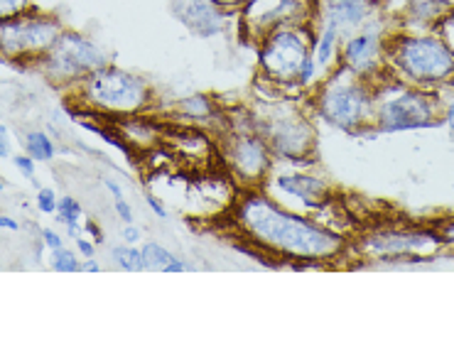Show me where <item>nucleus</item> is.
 <instances>
[{"label":"nucleus","instance_id":"1","mask_svg":"<svg viewBox=\"0 0 454 363\" xmlns=\"http://www.w3.org/2000/svg\"><path fill=\"white\" fill-rule=\"evenodd\" d=\"M236 231L258 251L295 263H332L348 248L347 236L332 231L312 216L290 212L261 189H239L231 206Z\"/></svg>","mask_w":454,"mask_h":363},{"label":"nucleus","instance_id":"2","mask_svg":"<svg viewBox=\"0 0 454 363\" xmlns=\"http://www.w3.org/2000/svg\"><path fill=\"white\" fill-rule=\"evenodd\" d=\"M386 72L405 84L437 91L454 81V50L437 30H391L386 42Z\"/></svg>","mask_w":454,"mask_h":363},{"label":"nucleus","instance_id":"3","mask_svg":"<svg viewBox=\"0 0 454 363\" xmlns=\"http://www.w3.org/2000/svg\"><path fill=\"white\" fill-rule=\"evenodd\" d=\"M315 37L317 25H287L265 35L258 50V69L261 79L268 84L286 89V91H312L319 84L317 66H315Z\"/></svg>","mask_w":454,"mask_h":363},{"label":"nucleus","instance_id":"4","mask_svg":"<svg viewBox=\"0 0 454 363\" xmlns=\"http://www.w3.org/2000/svg\"><path fill=\"white\" fill-rule=\"evenodd\" d=\"M248 116L258 135L268 143L275 160L307 162L317 148V130L286 89L275 86V97L248 108Z\"/></svg>","mask_w":454,"mask_h":363},{"label":"nucleus","instance_id":"5","mask_svg":"<svg viewBox=\"0 0 454 363\" xmlns=\"http://www.w3.org/2000/svg\"><path fill=\"white\" fill-rule=\"evenodd\" d=\"M312 111L329 126L344 133L376 130L373 120V84L339 65L312 91Z\"/></svg>","mask_w":454,"mask_h":363},{"label":"nucleus","instance_id":"6","mask_svg":"<svg viewBox=\"0 0 454 363\" xmlns=\"http://www.w3.org/2000/svg\"><path fill=\"white\" fill-rule=\"evenodd\" d=\"M222 158V170L233 180L239 189H261L270 172H273L275 158L268 143L251 123L248 108L243 123L236 120L233 113H223V123L219 133H212Z\"/></svg>","mask_w":454,"mask_h":363},{"label":"nucleus","instance_id":"7","mask_svg":"<svg viewBox=\"0 0 454 363\" xmlns=\"http://www.w3.org/2000/svg\"><path fill=\"white\" fill-rule=\"evenodd\" d=\"M373 120L380 133H403L437 126L442 123L440 94L383 74L373 84Z\"/></svg>","mask_w":454,"mask_h":363},{"label":"nucleus","instance_id":"8","mask_svg":"<svg viewBox=\"0 0 454 363\" xmlns=\"http://www.w3.org/2000/svg\"><path fill=\"white\" fill-rule=\"evenodd\" d=\"M76 101L94 116L128 118L148 113L153 106V91L143 76L130 74L114 65L96 69L74 89Z\"/></svg>","mask_w":454,"mask_h":363},{"label":"nucleus","instance_id":"9","mask_svg":"<svg viewBox=\"0 0 454 363\" xmlns=\"http://www.w3.org/2000/svg\"><path fill=\"white\" fill-rule=\"evenodd\" d=\"M354 246L361 256L383 263H401V260H427L444 248L442 236L434 226H379L364 231Z\"/></svg>","mask_w":454,"mask_h":363},{"label":"nucleus","instance_id":"10","mask_svg":"<svg viewBox=\"0 0 454 363\" xmlns=\"http://www.w3.org/2000/svg\"><path fill=\"white\" fill-rule=\"evenodd\" d=\"M106 65H111L106 52L94 40H89L86 35L67 33V30L59 35L52 50L37 62L47 81L57 86H72V89H76L86 76H91L96 69Z\"/></svg>","mask_w":454,"mask_h":363},{"label":"nucleus","instance_id":"11","mask_svg":"<svg viewBox=\"0 0 454 363\" xmlns=\"http://www.w3.org/2000/svg\"><path fill=\"white\" fill-rule=\"evenodd\" d=\"M62 33V22L52 15L27 11L18 18H8L0 30L3 57L15 65H37Z\"/></svg>","mask_w":454,"mask_h":363},{"label":"nucleus","instance_id":"12","mask_svg":"<svg viewBox=\"0 0 454 363\" xmlns=\"http://www.w3.org/2000/svg\"><path fill=\"white\" fill-rule=\"evenodd\" d=\"M236 22L243 40L258 44L278 27L317 25V0H246Z\"/></svg>","mask_w":454,"mask_h":363},{"label":"nucleus","instance_id":"13","mask_svg":"<svg viewBox=\"0 0 454 363\" xmlns=\"http://www.w3.org/2000/svg\"><path fill=\"white\" fill-rule=\"evenodd\" d=\"M391 30V22L386 20L383 15H379L366 27H361L354 35L344 37L339 65L348 69L351 74L376 84L380 76L388 74L386 72V42H388Z\"/></svg>","mask_w":454,"mask_h":363},{"label":"nucleus","instance_id":"14","mask_svg":"<svg viewBox=\"0 0 454 363\" xmlns=\"http://www.w3.org/2000/svg\"><path fill=\"white\" fill-rule=\"evenodd\" d=\"M162 145L177 162V170L184 172H214V167H222L216 140L209 135V130L200 126H168L162 133Z\"/></svg>","mask_w":454,"mask_h":363},{"label":"nucleus","instance_id":"15","mask_svg":"<svg viewBox=\"0 0 454 363\" xmlns=\"http://www.w3.org/2000/svg\"><path fill=\"white\" fill-rule=\"evenodd\" d=\"M379 11L391 22L393 30L433 33L450 8L442 0H379Z\"/></svg>","mask_w":454,"mask_h":363},{"label":"nucleus","instance_id":"16","mask_svg":"<svg viewBox=\"0 0 454 363\" xmlns=\"http://www.w3.org/2000/svg\"><path fill=\"white\" fill-rule=\"evenodd\" d=\"M169 11L197 37H216L239 11L226 8L219 0H169Z\"/></svg>","mask_w":454,"mask_h":363},{"label":"nucleus","instance_id":"17","mask_svg":"<svg viewBox=\"0 0 454 363\" xmlns=\"http://www.w3.org/2000/svg\"><path fill=\"white\" fill-rule=\"evenodd\" d=\"M380 15L379 0H317V22H329L348 37Z\"/></svg>","mask_w":454,"mask_h":363},{"label":"nucleus","instance_id":"18","mask_svg":"<svg viewBox=\"0 0 454 363\" xmlns=\"http://www.w3.org/2000/svg\"><path fill=\"white\" fill-rule=\"evenodd\" d=\"M265 187H273L283 197H290L297 204H302L309 212L332 197L325 180H319L317 174H309V172H275V174L270 172L263 189Z\"/></svg>","mask_w":454,"mask_h":363},{"label":"nucleus","instance_id":"19","mask_svg":"<svg viewBox=\"0 0 454 363\" xmlns=\"http://www.w3.org/2000/svg\"><path fill=\"white\" fill-rule=\"evenodd\" d=\"M341 42H344V35L339 33V27L329 25V22H317V37H315L312 57H315L319 81L339 66Z\"/></svg>","mask_w":454,"mask_h":363},{"label":"nucleus","instance_id":"20","mask_svg":"<svg viewBox=\"0 0 454 363\" xmlns=\"http://www.w3.org/2000/svg\"><path fill=\"white\" fill-rule=\"evenodd\" d=\"M177 111H182L180 116L192 123V126H201V128L212 130V123L216 118H222L223 113L216 111L212 104V98L204 97V94H192L190 98H184L177 104Z\"/></svg>","mask_w":454,"mask_h":363},{"label":"nucleus","instance_id":"21","mask_svg":"<svg viewBox=\"0 0 454 363\" xmlns=\"http://www.w3.org/2000/svg\"><path fill=\"white\" fill-rule=\"evenodd\" d=\"M143 256L148 260V270L150 267H158V270H165V273H182L187 270V263L180 260L177 256H172L168 248H162L160 243H143Z\"/></svg>","mask_w":454,"mask_h":363},{"label":"nucleus","instance_id":"22","mask_svg":"<svg viewBox=\"0 0 454 363\" xmlns=\"http://www.w3.org/2000/svg\"><path fill=\"white\" fill-rule=\"evenodd\" d=\"M82 216H84V209H82V204L76 202L74 197H62L59 199V209H57V219H59V224L67 226V234L72 236V238H79V221H82Z\"/></svg>","mask_w":454,"mask_h":363},{"label":"nucleus","instance_id":"23","mask_svg":"<svg viewBox=\"0 0 454 363\" xmlns=\"http://www.w3.org/2000/svg\"><path fill=\"white\" fill-rule=\"evenodd\" d=\"M25 152L37 162H50L54 158V143L43 130L25 133Z\"/></svg>","mask_w":454,"mask_h":363},{"label":"nucleus","instance_id":"24","mask_svg":"<svg viewBox=\"0 0 454 363\" xmlns=\"http://www.w3.org/2000/svg\"><path fill=\"white\" fill-rule=\"evenodd\" d=\"M111 258L114 263L123 267V270H148V260L143 256V248L136 246H116L111 251Z\"/></svg>","mask_w":454,"mask_h":363},{"label":"nucleus","instance_id":"25","mask_svg":"<svg viewBox=\"0 0 454 363\" xmlns=\"http://www.w3.org/2000/svg\"><path fill=\"white\" fill-rule=\"evenodd\" d=\"M52 267L59 270V273H74V270H82V263H79V253L74 251H67V248H54L52 251Z\"/></svg>","mask_w":454,"mask_h":363},{"label":"nucleus","instance_id":"26","mask_svg":"<svg viewBox=\"0 0 454 363\" xmlns=\"http://www.w3.org/2000/svg\"><path fill=\"white\" fill-rule=\"evenodd\" d=\"M437 94H440V104H442V120L454 130V84L437 89Z\"/></svg>","mask_w":454,"mask_h":363},{"label":"nucleus","instance_id":"27","mask_svg":"<svg viewBox=\"0 0 454 363\" xmlns=\"http://www.w3.org/2000/svg\"><path fill=\"white\" fill-rule=\"evenodd\" d=\"M32 0H0V12H3V20L8 18H18L22 12L32 11Z\"/></svg>","mask_w":454,"mask_h":363},{"label":"nucleus","instance_id":"28","mask_svg":"<svg viewBox=\"0 0 454 363\" xmlns=\"http://www.w3.org/2000/svg\"><path fill=\"white\" fill-rule=\"evenodd\" d=\"M37 206H40L43 214H57L59 199H57V194H54L52 189H40V192H37Z\"/></svg>","mask_w":454,"mask_h":363},{"label":"nucleus","instance_id":"29","mask_svg":"<svg viewBox=\"0 0 454 363\" xmlns=\"http://www.w3.org/2000/svg\"><path fill=\"white\" fill-rule=\"evenodd\" d=\"M437 33L442 35L444 42L450 44V47L454 50V5L450 8V11L444 12V18L442 22H440V27H437Z\"/></svg>","mask_w":454,"mask_h":363},{"label":"nucleus","instance_id":"30","mask_svg":"<svg viewBox=\"0 0 454 363\" xmlns=\"http://www.w3.org/2000/svg\"><path fill=\"white\" fill-rule=\"evenodd\" d=\"M12 162H15V167H18V170H20L22 174L27 177V180L35 182V162H37L35 158H30V155L25 152V155H15V158H12Z\"/></svg>","mask_w":454,"mask_h":363},{"label":"nucleus","instance_id":"31","mask_svg":"<svg viewBox=\"0 0 454 363\" xmlns=\"http://www.w3.org/2000/svg\"><path fill=\"white\" fill-rule=\"evenodd\" d=\"M434 228H437V234L442 236L444 246H454V219H444Z\"/></svg>","mask_w":454,"mask_h":363},{"label":"nucleus","instance_id":"32","mask_svg":"<svg viewBox=\"0 0 454 363\" xmlns=\"http://www.w3.org/2000/svg\"><path fill=\"white\" fill-rule=\"evenodd\" d=\"M84 231L94 238L96 246H101V243L106 241V236H104V231H101V226L96 224V221H91V219H86L84 221Z\"/></svg>","mask_w":454,"mask_h":363},{"label":"nucleus","instance_id":"33","mask_svg":"<svg viewBox=\"0 0 454 363\" xmlns=\"http://www.w3.org/2000/svg\"><path fill=\"white\" fill-rule=\"evenodd\" d=\"M114 206H116V214L123 224H133V209H130V204L126 199H116Z\"/></svg>","mask_w":454,"mask_h":363},{"label":"nucleus","instance_id":"34","mask_svg":"<svg viewBox=\"0 0 454 363\" xmlns=\"http://www.w3.org/2000/svg\"><path fill=\"white\" fill-rule=\"evenodd\" d=\"M76 253L82 258H96V243L79 236V238H76Z\"/></svg>","mask_w":454,"mask_h":363},{"label":"nucleus","instance_id":"35","mask_svg":"<svg viewBox=\"0 0 454 363\" xmlns=\"http://www.w3.org/2000/svg\"><path fill=\"white\" fill-rule=\"evenodd\" d=\"M43 241H44V246L50 248V251L64 246L62 236L57 234V231H52V228H43Z\"/></svg>","mask_w":454,"mask_h":363},{"label":"nucleus","instance_id":"36","mask_svg":"<svg viewBox=\"0 0 454 363\" xmlns=\"http://www.w3.org/2000/svg\"><path fill=\"white\" fill-rule=\"evenodd\" d=\"M145 202L150 204V209H153V214L155 216H160V219H168L169 216V212L168 209H165V204L160 202L158 197H155V194H145Z\"/></svg>","mask_w":454,"mask_h":363},{"label":"nucleus","instance_id":"37","mask_svg":"<svg viewBox=\"0 0 454 363\" xmlns=\"http://www.w3.org/2000/svg\"><path fill=\"white\" fill-rule=\"evenodd\" d=\"M0 155H3V158H12L11 133H8V128L0 130Z\"/></svg>","mask_w":454,"mask_h":363},{"label":"nucleus","instance_id":"38","mask_svg":"<svg viewBox=\"0 0 454 363\" xmlns=\"http://www.w3.org/2000/svg\"><path fill=\"white\" fill-rule=\"evenodd\" d=\"M123 238H126V243L136 246V243H140V228L126 224V228H123Z\"/></svg>","mask_w":454,"mask_h":363},{"label":"nucleus","instance_id":"39","mask_svg":"<svg viewBox=\"0 0 454 363\" xmlns=\"http://www.w3.org/2000/svg\"><path fill=\"white\" fill-rule=\"evenodd\" d=\"M82 270H86V273H98L101 263L96 258H82Z\"/></svg>","mask_w":454,"mask_h":363},{"label":"nucleus","instance_id":"40","mask_svg":"<svg viewBox=\"0 0 454 363\" xmlns=\"http://www.w3.org/2000/svg\"><path fill=\"white\" fill-rule=\"evenodd\" d=\"M0 226H3L5 231H11V234L20 231V224H18L15 219H11V216H3V219H0Z\"/></svg>","mask_w":454,"mask_h":363},{"label":"nucleus","instance_id":"41","mask_svg":"<svg viewBox=\"0 0 454 363\" xmlns=\"http://www.w3.org/2000/svg\"><path fill=\"white\" fill-rule=\"evenodd\" d=\"M104 184H106L108 189H111V194H114V199H123V189H121V184L114 180H104Z\"/></svg>","mask_w":454,"mask_h":363},{"label":"nucleus","instance_id":"42","mask_svg":"<svg viewBox=\"0 0 454 363\" xmlns=\"http://www.w3.org/2000/svg\"><path fill=\"white\" fill-rule=\"evenodd\" d=\"M219 3H223L226 8H233V11H239V8H241L246 0H219Z\"/></svg>","mask_w":454,"mask_h":363}]
</instances>
